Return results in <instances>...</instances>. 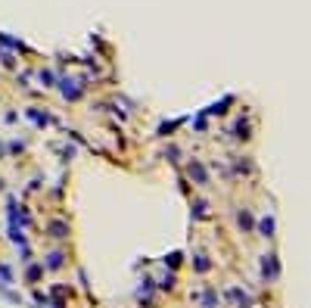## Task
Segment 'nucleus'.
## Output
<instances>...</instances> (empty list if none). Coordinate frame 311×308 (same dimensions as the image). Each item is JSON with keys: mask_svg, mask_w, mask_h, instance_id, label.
Segmentation results:
<instances>
[{"mask_svg": "<svg viewBox=\"0 0 311 308\" xmlns=\"http://www.w3.org/2000/svg\"><path fill=\"white\" fill-rule=\"evenodd\" d=\"M271 230H274V221L265 218V221H262V233H265V237H271Z\"/></svg>", "mask_w": 311, "mask_h": 308, "instance_id": "f257e3e1", "label": "nucleus"}]
</instances>
